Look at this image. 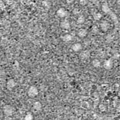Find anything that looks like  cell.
<instances>
[{"label": "cell", "instance_id": "1", "mask_svg": "<svg viewBox=\"0 0 120 120\" xmlns=\"http://www.w3.org/2000/svg\"><path fill=\"white\" fill-rule=\"evenodd\" d=\"M28 96L30 98H35L39 94L38 89L36 86H31L29 88L27 92Z\"/></svg>", "mask_w": 120, "mask_h": 120}, {"label": "cell", "instance_id": "2", "mask_svg": "<svg viewBox=\"0 0 120 120\" xmlns=\"http://www.w3.org/2000/svg\"><path fill=\"white\" fill-rule=\"evenodd\" d=\"M3 112L6 115L8 116L12 115L14 112L13 107L10 105H5L3 108Z\"/></svg>", "mask_w": 120, "mask_h": 120}, {"label": "cell", "instance_id": "3", "mask_svg": "<svg viewBox=\"0 0 120 120\" xmlns=\"http://www.w3.org/2000/svg\"><path fill=\"white\" fill-rule=\"evenodd\" d=\"M67 11L63 7L60 8L56 12V15L60 18H64L66 17L67 15Z\"/></svg>", "mask_w": 120, "mask_h": 120}, {"label": "cell", "instance_id": "4", "mask_svg": "<svg viewBox=\"0 0 120 120\" xmlns=\"http://www.w3.org/2000/svg\"><path fill=\"white\" fill-rule=\"evenodd\" d=\"M60 27L64 30H68L70 28V23L67 19L63 20L62 22H60Z\"/></svg>", "mask_w": 120, "mask_h": 120}, {"label": "cell", "instance_id": "5", "mask_svg": "<svg viewBox=\"0 0 120 120\" xmlns=\"http://www.w3.org/2000/svg\"><path fill=\"white\" fill-rule=\"evenodd\" d=\"M103 67L106 70H110L113 67V62L111 59H107L104 61Z\"/></svg>", "mask_w": 120, "mask_h": 120}, {"label": "cell", "instance_id": "6", "mask_svg": "<svg viewBox=\"0 0 120 120\" xmlns=\"http://www.w3.org/2000/svg\"><path fill=\"white\" fill-rule=\"evenodd\" d=\"M16 85V83L13 79H9L6 83V86L7 89L9 90H12L15 87Z\"/></svg>", "mask_w": 120, "mask_h": 120}, {"label": "cell", "instance_id": "7", "mask_svg": "<svg viewBox=\"0 0 120 120\" xmlns=\"http://www.w3.org/2000/svg\"><path fill=\"white\" fill-rule=\"evenodd\" d=\"M82 44L80 43H75L71 46V49L74 52H79L82 49Z\"/></svg>", "mask_w": 120, "mask_h": 120}, {"label": "cell", "instance_id": "8", "mask_svg": "<svg viewBox=\"0 0 120 120\" xmlns=\"http://www.w3.org/2000/svg\"><path fill=\"white\" fill-rule=\"evenodd\" d=\"M77 35L79 38H83L86 37L88 35V32L85 29L81 28L77 31Z\"/></svg>", "mask_w": 120, "mask_h": 120}, {"label": "cell", "instance_id": "9", "mask_svg": "<svg viewBox=\"0 0 120 120\" xmlns=\"http://www.w3.org/2000/svg\"><path fill=\"white\" fill-rule=\"evenodd\" d=\"M90 56H91V53H90V51L88 50H83L82 52H80L79 55L80 58L83 60L89 59L90 57Z\"/></svg>", "mask_w": 120, "mask_h": 120}, {"label": "cell", "instance_id": "10", "mask_svg": "<svg viewBox=\"0 0 120 120\" xmlns=\"http://www.w3.org/2000/svg\"><path fill=\"white\" fill-rule=\"evenodd\" d=\"M101 29L103 32H107L109 28V23L106 21H104L100 24Z\"/></svg>", "mask_w": 120, "mask_h": 120}, {"label": "cell", "instance_id": "11", "mask_svg": "<svg viewBox=\"0 0 120 120\" xmlns=\"http://www.w3.org/2000/svg\"><path fill=\"white\" fill-rule=\"evenodd\" d=\"M42 104L39 101H36L34 103L33 105V108L36 112H39V111H40L42 109Z\"/></svg>", "mask_w": 120, "mask_h": 120}, {"label": "cell", "instance_id": "12", "mask_svg": "<svg viewBox=\"0 0 120 120\" xmlns=\"http://www.w3.org/2000/svg\"><path fill=\"white\" fill-rule=\"evenodd\" d=\"M62 39L65 42H69L72 40V36L70 34H66L63 36Z\"/></svg>", "mask_w": 120, "mask_h": 120}, {"label": "cell", "instance_id": "13", "mask_svg": "<svg viewBox=\"0 0 120 120\" xmlns=\"http://www.w3.org/2000/svg\"><path fill=\"white\" fill-rule=\"evenodd\" d=\"M92 64L94 68H98L100 67L101 62L98 59H95L92 61Z\"/></svg>", "mask_w": 120, "mask_h": 120}, {"label": "cell", "instance_id": "14", "mask_svg": "<svg viewBox=\"0 0 120 120\" xmlns=\"http://www.w3.org/2000/svg\"><path fill=\"white\" fill-rule=\"evenodd\" d=\"M33 115L31 112H28L24 118V120H33Z\"/></svg>", "mask_w": 120, "mask_h": 120}, {"label": "cell", "instance_id": "15", "mask_svg": "<svg viewBox=\"0 0 120 120\" xmlns=\"http://www.w3.org/2000/svg\"><path fill=\"white\" fill-rule=\"evenodd\" d=\"M85 17L83 15H80L77 19V23L79 24L83 23L85 22Z\"/></svg>", "mask_w": 120, "mask_h": 120}, {"label": "cell", "instance_id": "16", "mask_svg": "<svg viewBox=\"0 0 120 120\" xmlns=\"http://www.w3.org/2000/svg\"><path fill=\"white\" fill-rule=\"evenodd\" d=\"M102 16V14L101 13H96L94 14V19L96 20H99L100 19H101Z\"/></svg>", "mask_w": 120, "mask_h": 120}, {"label": "cell", "instance_id": "17", "mask_svg": "<svg viewBox=\"0 0 120 120\" xmlns=\"http://www.w3.org/2000/svg\"><path fill=\"white\" fill-rule=\"evenodd\" d=\"M99 109L101 112H104L106 110V107L105 105L103 104H101L99 106Z\"/></svg>", "mask_w": 120, "mask_h": 120}, {"label": "cell", "instance_id": "18", "mask_svg": "<svg viewBox=\"0 0 120 120\" xmlns=\"http://www.w3.org/2000/svg\"><path fill=\"white\" fill-rule=\"evenodd\" d=\"M79 3L82 5H85L86 4L87 2L86 1H81L79 2Z\"/></svg>", "mask_w": 120, "mask_h": 120}, {"label": "cell", "instance_id": "19", "mask_svg": "<svg viewBox=\"0 0 120 120\" xmlns=\"http://www.w3.org/2000/svg\"><path fill=\"white\" fill-rule=\"evenodd\" d=\"M119 69L120 70V64L119 65Z\"/></svg>", "mask_w": 120, "mask_h": 120}, {"label": "cell", "instance_id": "20", "mask_svg": "<svg viewBox=\"0 0 120 120\" xmlns=\"http://www.w3.org/2000/svg\"><path fill=\"white\" fill-rule=\"evenodd\" d=\"M119 46H120V41L119 42Z\"/></svg>", "mask_w": 120, "mask_h": 120}]
</instances>
